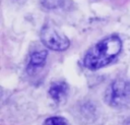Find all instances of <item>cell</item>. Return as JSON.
Instances as JSON below:
<instances>
[{
  "instance_id": "obj_7",
  "label": "cell",
  "mask_w": 130,
  "mask_h": 125,
  "mask_svg": "<svg viewBox=\"0 0 130 125\" xmlns=\"http://www.w3.org/2000/svg\"><path fill=\"white\" fill-rule=\"evenodd\" d=\"M45 125H68L67 121L62 117H51L46 120Z\"/></svg>"
},
{
  "instance_id": "obj_6",
  "label": "cell",
  "mask_w": 130,
  "mask_h": 125,
  "mask_svg": "<svg viewBox=\"0 0 130 125\" xmlns=\"http://www.w3.org/2000/svg\"><path fill=\"white\" fill-rule=\"evenodd\" d=\"M63 2H64V0H42L43 6L48 9L59 8L63 5Z\"/></svg>"
},
{
  "instance_id": "obj_4",
  "label": "cell",
  "mask_w": 130,
  "mask_h": 125,
  "mask_svg": "<svg viewBox=\"0 0 130 125\" xmlns=\"http://www.w3.org/2000/svg\"><path fill=\"white\" fill-rule=\"evenodd\" d=\"M49 93L51 98L56 102H61L66 99L68 95V85L64 81H57L51 84Z\"/></svg>"
},
{
  "instance_id": "obj_3",
  "label": "cell",
  "mask_w": 130,
  "mask_h": 125,
  "mask_svg": "<svg viewBox=\"0 0 130 125\" xmlns=\"http://www.w3.org/2000/svg\"><path fill=\"white\" fill-rule=\"evenodd\" d=\"M41 40L46 47L54 51H64L70 45L69 40L66 36H64L55 27L49 24H46L42 28Z\"/></svg>"
},
{
  "instance_id": "obj_8",
  "label": "cell",
  "mask_w": 130,
  "mask_h": 125,
  "mask_svg": "<svg viewBox=\"0 0 130 125\" xmlns=\"http://www.w3.org/2000/svg\"><path fill=\"white\" fill-rule=\"evenodd\" d=\"M124 125H130V119H129V120H127V121L125 122V124H124Z\"/></svg>"
},
{
  "instance_id": "obj_1",
  "label": "cell",
  "mask_w": 130,
  "mask_h": 125,
  "mask_svg": "<svg viewBox=\"0 0 130 125\" xmlns=\"http://www.w3.org/2000/svg\"><path fill=\"white\" fill-rule=\"evenodd\" d=\"M122 41L117 36H110L90 48L83 60L84 66L96 70L109 64L121 52Z\"/></svg>"
},
{
  "instance_id": "obj_5",
  "label": "cell",
  "mask_w": 130,
  "mask_h": 125,
  "mask_svg": "<svg viewBox=\"0 0 130 125\" xmlns=\"http://www.w3.org/2000/svg\"><path fill=\"white\" fill-rule=\"evenodd\" d=\"M47 59V52L46 51H37L31 54L28 62L27 69H35L37 67H41L44 65L45 61Z\"/></svg>"
},
{
  "instance_id": "obj_2",
  "label": "cell",
  "mask_w": 130,
  "mask_h": 125,
  "mask_svg": "<svg viewBox=\"0 0 130 125\" xmlns=\"http://www.w3.org/2000/svg\"><path fill=\"white\" fill-rule=\"evenodd\" d=\"M106 102L116 108H123L130 105V82L119 78L113 81L105 93Z\"/></svg>"
}]
</instances>
